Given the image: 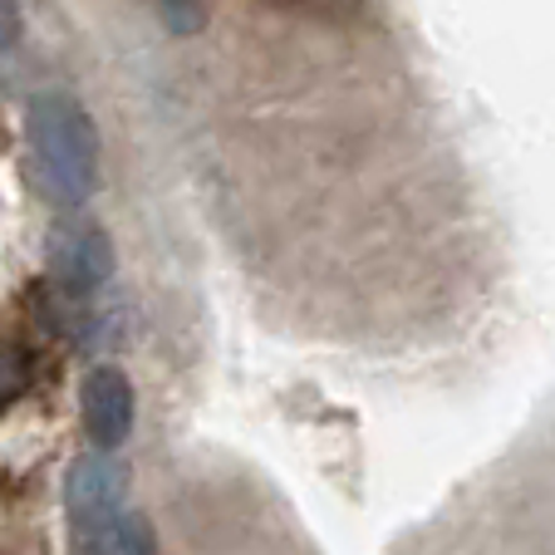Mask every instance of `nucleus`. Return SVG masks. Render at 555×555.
Segmentation results:
<instances>
[{"label":"nucleus","instance_id":"f257e3e1","mask_svg":"<svg viewBox=\"0 0 555 555\" xmlns=\"http://www.w3.org/2000/svg\"><path fill=\"white\" fill-rule=\"evenodd\" d=\"M30 182L50 207H85L99 188V128L89 108L64 89H44L25 108Z\"/></svg>","mask_w":555,"mask_h":555},{"label":"nucleus","instance_id":"f03ea898","mask_svg":"<svg viewBox=\"0 0 555 555\" xmlns=\"http://www.w3.org/2000/svg\"><path fill=\"white\" fill-rule=\"evenodd\" d=\"M44 266H50V281L60 285V295H94L114 281V236L104 231V221L64 211L44 231Z\"/></svg>","mask_w":555,"mask_h":555},{"label":"nucleus","instance_id":"7ed1b4c3","mask_svg":"<svg viewBox=\"0 0 555 555\" xmlns=\"http://www.w3.org/2000/svg\"><path fill=\"white\" fill-rule=\"evenodd\" d=\"M128 467L114 452H85L64 472V516L79 535H99L108 521L124 516Z\"/></svg>","mask_w":555,"mask_h":555},{"label":"nucleus","instance_id":"20e7f679","mask_svg":"<svg viewBox=\"0 0 555 555\" xmlns=\"http://www.w3.org/2000/svg\"><path fill=\"white\" fill-rule=\"evenodd\" d=\"M138 418V393L133 378L118 364H94L79 384V423H85V438L94 452H114L128 442Z\"/></svg>","mask_w":555,"mask_h":555},{"label":"nucleus","instance_id":"39448f33","mask_svg":"<svg viewBox=\"0 0 555 555\" xmlns=\"http://www.w3.org/2000/svg\"><path fill=\"white\" fill-rule=\"evenodd\" d=\"M94 555H157V531L147 516L124 512L94 535Z\"/></svg>","mask_w":555,"mask_h":555},{"label":"nucleus","instance_id":"423d86ee","mask_svg":"<svg viewBox=\"0 0 555 555\" xmlns=\"http://www.w3.org/2000/svg\"><path fill=\"white\" fill-rule=\"evenodd\" d=\"M30 388V354L15 339H0V409H11Z\"/></svg>","mask_w":555,"mask_h":555},{"label":"nucleus","instance_id":"0eeeda50","mask_svg":"<svg viewBox=\"0 0 555 555\" xmlns=\"http://www.w3.org/2000/svg\"><path fill=\"white\" fill-rule=\"evenodd\" d=\"M157 15H163V25H168L172 35H197L202 25H207V5H157Z\"/></svg>","mask_w":555,"mask_h":555},{"label":"nucleus","instance_id":"6e6552de","mask_svg":"<svg viewBox=\"0 0 555 555\" xmlns=\"http://www.w3.org/2000/svg\"><path fill=\"white\" fill-rule=\"evenodd\" d=\"M21 11H15L11 0H0V50H15L21 44Z\"/></svg>","mask_w":555,"mask_h":555}]
</instances>
